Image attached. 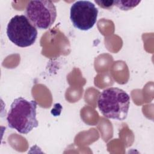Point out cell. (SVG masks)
Returning a JSON list of instances; mask_svg holds the SVG:
<instances>
[{
    "label": "cell",
    "instance_id": "cell-3",
    "mask_svg": "<svg viewBox=\"0 0 154 154\" xmlns=\"http://www.w3.org/2000/svg\"><path fill=\"white\" fill-rule=\"evenodd\" d=\"M6 32L9 40L20 48L32 45L37 37L36 28L23 14L16 15L10 20Z\"/></svg>",
    "mask_w": 154,
    "mask_h": 154
},
{
    "label": "cell",
    "instance_id": "cell-2",
    "mask_svg": "<svg viewBox=\"0 0 154 154\" xmlns=\"http://www.w3.org/2000/svg\"><path fill=\"white\" fill-rule=\"evenodd\" d=\"M129 105V94L117 87L105 89L97 100V106L102 114L106 118L117 120L126 119Z\"/></svg>",
    "mask_w": 154,
    "mask_h": 154
},
{
    "label": "cell",
    "instance_id": "cell-1",
    "mask_svg": "<svg viewBox=\"0 0 154 154\" xmlns=\"http://www.w3.org/2000/svg\"><path fill=\"white\" fill-rule=\"evenodd\" d=\"M37 103L22 97L15 99L7 116L8 127L22 134H27L38 126L36 119Z\"/></svg>",
    "mask_w": 154,
    "mask_h": 154
},
{
    "label": "cell",
    "instance_id": "cell-4",
    "mask_svg": "<svg viewBox=\"0 0 154 154\" xmlns=\"http://www.w3.org/2000/svg\"><path fill=\"white\" fill-rule=\"evenodd\" d=\"M25 16L30 22L40 29H47L55 22L57 10L51 1H30L26 5Z\"/></svg>",
    "mask_w": 154,
    "mask_h": 154
},
{
    "label": "cell",
    "instance_id": "cell-6",
    "mask_svg": "<svg viewBox=\"0 0 154 154\" xmlns=\"http://www.w3.org/2000/svg\"><path fill=\"white\" fill-rule=\"evenodd\" d=\"M141 1H114V5L117 7L119 9L124 11L132 10L137 7Z\"/></svg>",
    "mask_w": 154,
    "mask_h": 154
},
{
    "label": "cell",
    "instance_id": "cell-5",
    "mask_svg": "<svg viewBox=\"0 0 154 154\" xmlns=\"http://www.w3.org/2000/svg\"><path fill=\"white\" fill-rule=\"evenodd\" d=\"M98 9L90 1H77L70 10V20L76 28L82 31L91 29L97 19Z\"/></svg>",
    "mask_w": 154,
    "mask_h": 154
},
{
    "label": "cell",
    "instance_id": "cell-7",
    "mask_svg": "<svg viewBox=\"0 0 154 154\" xmlns=\"http://www.w3.org/2000/svg\"><path fill=\"white\" fill-rule=\"evenodd\" d=\"M100 7L105 9H110L114 5V1H94Z\"/></svg>",
    "mask_w": 154,
    "mask_h": 154
}]
</instances>
